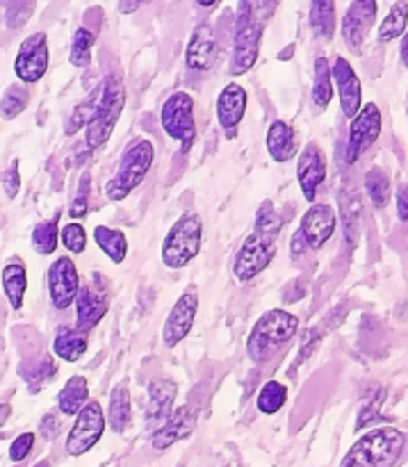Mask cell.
Returning a JSON list of instances; mask_svg holds the SVG:
<instances>
[{
	"mask_svg": "<svg viewBox=\"0 0 408 467\" xmlns=\"http://www.w3.org/2000/svg\"><path fill=\"white\" fill-rule=\"evenodd\" d=\"M194 3L199 5V7L210 9V7H214V5H217V3H222V0H194Z\"/></svg>",
	"mask_w": 408,
	"mask_h": 467,
	"instance_id": "cell-48",
	"label": "cell"
},
{
	"mask_svg": "<svg viewBox=\"0 0 408 467\" xmlns=\"http://www.w3.org/2000/svg\"><path fill=\"white\" fill-rule=\"evenodd\" d=\"M299 328V319L297 315L288 313V310H267L258 322L254 324L249 333V342H246V351L254 363H265L278 347L292 340V336Z\"/></svg>",
	"mask_w": 408,
	"mask_h": 467,
	"instance_id": "cell-4",
	"label": "cell"
},
{
	"mask_svg": "<svg viewBox=\"0 0 408 467\" xmlns=\"http://www.w3.org/2000/svg\"><path fill=\"white\" fill-rule=\"evenodd\" d=\"M131 392H128L126 383H119L112 392H110V404H108V422L114 433H123L131 424Z\"/></svg>",
	"mask_w": 408,
	"mask_h": 467,
	"instance_id": "cell-26",
	"label": "cell"
},
{
	"mask_svg": "<svg viewBox=\"0 0 408 467\" xmlns=\"http://www.w3.org/2000/svg\"><path fill=\"white\" fill-rule=\"evenodd\" d=\"M0 182H3V190L7 194V199H16L18 192H21V173H18V160H14L3 173H0Z\"/></svg>",
	"mask_w": 408,
	"mask_h": 467,
	"instance_id": "cell-42",
	"label": "cell"
},
{
	"mask_svg": "<svg viewBox=\"0 0 408 467\" xmlns=\"http://www.w3.org/2000/svg\"><path fill=\"white\" fill-rule=\"evenodd\" d=\"M338 226V217L336 210L331 205L324 203H313L301 217V226H299V237L304 240V244L309 249L319 251L329 240L333 237Z\"/></svg>",
	"mask_w": 408,
	"mask_h": 467,
	"instance_id": "cell-15",
	"label": "cell"
},
{
	"mask_svg": "<svg viewBox=\"0 0 408 467\" xmlns=\"http://www.w3.org/2000/svg\"><path fill=\"white\" fill-rule=\"evenodd\" d=\"M288 401V388L278 381H267L258 392L256 406L263 415H277L278 410L286 406Z\"/></svg>",
	"mask_w": 408,
	"mask_h": 467,
	"instance_id": "cell-37",
	"label": "cell"
},
{
	"mask_svg": "<svg viewBox=\"0 0 408 467\" xmlns=\"http://www.w3.org/2000/svg\"><path fill=\"white\" fill-rule=\"evenodd\" d=\"M408 27V0H397V3H392L391 12L386 14V18L382 21V26H379V41L382 44H391V41L400 39L402 35L406 32Z\"/></svg>",
	"mask_w": 408,
	"mask_h": 467,
	"instance_id": "cell-30",
	"label": "cell"
},
{
	"mask_svg": "<svg viewBox=\"0 0 408 467\" xmlns=\"http://www.w3.org/2000/svg\"><path fill=\"white\" fill-rule=\"evenodd\" d=\"M53 354L64 363H78L87 354V333L78 327L58 328L53 337Z\"/></svg>",
	"mask_w": 408,
	"mask_h": 467,
	"instance_id": "cell-23",
	"label": "cell"
},
{
	"mask_svg": "<svg viewBox=\"0 0 408 467\" xmlns=\"http://www.w3.org/2000/svg\"><path fill=\"white\" fill-rule=\"evenodd\" d=\"M246 103H249V96L246 89L237 82H228L222 91H219L217 99V121L222 126L224 132L228 135H235L237 126L242 123L246 114Z\"/></svg>",
	"mask_w": 408,
	"mask_h": 467,
	"instance_id": "cell-20",
	"label": "cell"
},
{
	"mask_svg": "<svg viewBox=\"0 0 408 467\" xmlns=\"http://www.w3.org/2000/svg\"><path fill=\"white\" fill-rule=\"evenodd\" d=\"M310 27L318 39H333L336 35V0H310Z\"/></svg>",
	"mask_w": 408,
	"mask_h": 467,
	"instance_id": "cell-27",
	"label": "cell"
},
{
	"mask_svg": "<svg viewBox=\"0 0 408 467\" xmlns=\"http://www.w3.org/2000/svg\"><path fill=\"white\" fill-rule=\"evenodd\" d=\"M100 91H103V87L99 85L91 94H87V99L82 100V103L76 105L73 114L67 119V126H64V132H67V135H76L80 128H87V123L94 119L96 109H99V103H100Z\"/></svg>",
	"mask_w": 408,
	"mask_h": 467,
	"instance_id": "cell-35",
	"label": "cell"
},
{
	"mask_svg": "<svg viewBox=\"0 0 408 467\" xmlns=\"http://www.w3.org/2000/svg\"><path fill=\"white\" fill-rule=\"evenodd\" d=\"M149 0H119V9H121L123 14H132L135 9H140L141 5H146Z\"/></svg>",
	"mask_w": 408,
	"mask_h": 467,
	"instance_id": "cell-45",
	"label": "cell"
},
{
	"mask_svg": "<svg viewBox=\"0 0 408 467\" xmlns=\"http://www.w3.org/2000/svg\"><path fill=\"white\" fill-rule=\"evenodd\" d=\"M27 103H30V89L21 85H9L5 89L3 99H0V117L5 121H14L21 112H26Z\"/></svg>",
	"mask_w": 408,
	"mask_h": 467,
	"instance_id": "cell-36",
	"label": "cell"
},
{
	"mask_svg": "<svg viewBox=\"0 0 408 467\" xmlns=\"http://www.w3.org/2000/svg\"><path fill=\"white\" fill-rule=\"evenodd\" d=\"M397 219L402 223H408V185H402L397 190Z\"/></svg>",
	"mask_w": 408,
	"mask_h": 467,
	"instance_id": "cell-44",
	"label": "cell"
},
{
	"mask_svg": "<svg viewBox=\"0 0 408 467\" xmlns=\"http://www.w3.org/2000/svg\"><path fill=\"white\" fill-rule=\"evenodd\" d=\"M89 401V383L85 377H71L58 395V409L62 415H73L80 413L82 406Z\"/></svg>",
	"mask_w": 408,
	"mask_h": 467,
	"instance_id": "cell-25",
	"label": "cell"
},
{
	"mask_svg": "<svg viewBox=\"0 0 408 467\" xmlns=\"http://www.w3.org/2000/svg\"><path fill=\"white\" fill-rule=\"evenodd\" d=\"M105 431V413L103 406L99 401H87L80 409V413L76 415V422H73L71 431L67 436V454L78 459V456H85L87 451L94 450L96 442L103 438Z\"/></svg>",
	"mask_w": 408,
	"mask_h": 467,
	"instance_id": "cell-9",
	"label": "cell"
},
{
	"mask_svg": "<svg viewBox=\"0 0 408 467\" xmlns=\"http://www.w3.org/2000/svg\"><path fill=\"white\" fill-rule=\"evenodd\" d=\"M73 306H76V327L89 333L108 313V292L94 283L80 285Z\"/></svg>",
	"mask_w": 408,
	"mask_h": 467,
	"instance_id": "cell-19",
	"label": "cell"
},
{
	"mask_svg": "<svg viewBox=\"0 0 408 467\" xmlns=\"http://www.w3.org/2000/svg\"><path fill=\"white\" fill-rule=\"evenodd\" d=\"M217 59V39L208 23H199L187 41L185 67L192 73H208Z\"/></svg>",
	"mask_w": 408,
	"mask_h": 467,
	"instance_id": "cell-18",
	"label": "cell"
},
{
	"mask_svg": "<svg viewBox=\"0 0 408 467\" xmlns=\"http://www.w3.org/2000/svg\"><path fill=\"white\" fill-rule=\"evenodd\" d=\"M3 292L14 310L23 308V299L27 292V272L21 260H9L3 267Z\"/></svg>",
	"mask_w": 408,
	"mask_h": 467,
	"instance_id": "cell-24",
	"label": "cell"
},
{
	"mask_svg": "<svg viewBox=\"0 0 408 467\" xmlns=\"http://www.w3.org/2000/svg\"><path fill=\"white\" fill-rule=\"evenodd\" d=\"M333 85H336L338 96H340V109L347 119H354L359 114V109L363 108V87H361L359 76H356L354 67L350 64V59H345L342 55H338L333 59Z\"/></svg>",
	"mask_w": 408,
	"mask_h": 467,
	"instance_id": "cell-16",
	"label": "cell"
},
{
	"mask_svg": "<svg viewBox=\"0 0 408 467\" xmlns=\"http://www.w3.org/2000/svg\"><path fill=\"white\" fill-rule=\"evenodd\" d=\"M100 87H103V91H100L99 109L85 128V140L89 149L105 146V141L112 137L119 119H121L123 105H126V87H123L121 78L108 76L100 82Z\"/></svg>",
	"mask_w": 408,
	"mask_h": 467,
	"instance_id": "cell-6",
	"label": "cell"
},
{
	"mask_svg": "<svg viewBox=\"0 0 408 467\" xmlns=\"http://www.w3.org/2000/svg\"><path fill=\"white\" fill-rule=\"evenodd\" d=\"M260 39H263V30L256 18L254 7L249 0H240V14L235 21V36H233V53H231V68L233 76H242V73L251 71L258 62L260 53Z\"/></svg>",
	"mask_w": 408,
	"mask_h": 467,
	"instance_id": "cell-7",
	"label": "cell"
},
{
	"mask_svg": "<svg viewBox=\"0 0 408 467\" xmlns=\"http://www.w3.org/2000/svg\"><path fill=\"white\" fill-rule=\"evenodd\" d=\"M196 310H199V292H196V287H190V290H185L178 296L173 308L169 310L167 322H164L162 340L169 349L181 345V342L190 336L192 327H194Z\"/></svg>",
	"mask_w": 408,
	"mask_h": 467,
	"instance_id": "cell-14",
	"label": "cell"
},
{
	"mask_svg": "<svg viewBox=\"0 0 408 467\" xmlns=\"http://www.w3.org/2000/svg\"><path fill=\"white\" fill-rule=\"evenodd\" d=\"M155 160V146L149 140H135L121 155L117 173L105 182V196L110 201H123L132 194V190L144 182Z\"/></svg>",
	"mask_w": 408,
	"mask_h": 467,
	"instance_id": "cell-3",
	"label": "cell"
},
{
	"mask_svg": "<svg viewBox=\"0 0 408 467\" xmlns=\"http://www.w3.org/2000/svg\"><path fill=\"white\" fill-rule=\"evenodd\" d=\"M59 217L62 214H55L53 219H46V222L37 223L32 228V249L39 255H50L55 254L59 244Z\"/></svg>",
	"mask_w": 408,
	"mask_h": 467,
	"instance_id": "cell-32",
	"label": "cell"
},
{
	"mask_svg": "<svg viewBox=\"0 0 408 467\" xmlns=\"http://www.w3.org/2000/svg\"><path fill=\"white\" fill-rule=\"evenodd\" d=\"M50 67V48L46 32H35L26 36L18 46L16 59H14V73L23 85H35L46 76Z\"/></svg>",
	"mask_w": 408,
	"mask_h": 467,
	"instance_id": "cell-10",
	"label": "cell"
},
{
	"mask_svg": "<svg viewBox=\"0 0 408 467\" xmlns=\"http://www.w3.org/2000/svg\"><path fill=\"white\" fill-rule=\"evenodd\" d=\"M194 422H196V410L192 409V406H183V409H178L176 413L169 415L167 422L160 424L151 442H153V447L158 451L169 450V447L185 441V438L194 431Z\"/></svg>",
	"mask_w": 408,
	"mask_h": 467,
	"instance_id": "cell-21",
	"label": "cell"
},
{
	"mask_svg": "<svg viewBox=\"0 0 408 467\" xmlns=\"http://www.w3.org/2000/svg\"><path fill=\"white\" fill-rule=\"evenodd\" d=\"M32 447H35V433H21V436L14 438V442L9 445V461H12V463H23V461L30 456Z\"/></svg>",
	"mask_w": 408,
	"mask_h": 467,
	"instance_id": "cell-41",
	"label": "cell"
},
{
	"mask_svg": "<svg viewBox=\"0 0 408 467\" xmlns=\"http://www.w3.org/2000/svg\"><path fill=\"white\" fill-rule=\"evenodd\" d=\"M400 57L404 62V67L408 68V30L402 35V46H400Z\"/></svg>",
	"mask_w": 408,
	"mask_h": 467,
	"instance_id": "cell-46",
	"label": "cell"
},
{
	"mask_svg": "<svg viewBox=\"0 0 408 467\" xmlns=\"http://www.w3.org/2000/svg\"><path fill=\"white\" fill-rule=\"evenodd\" d=\"M9 415H12V406H9V404H0V427H3V424L7 422Z\"/></svg>",
	"mask_w": 408,
	"mask_h": 467,
	"instance_id": "cell-47",
	"label": "cell"
},
{
	"mask_svg": "<svg viewBox=\"0 0 408 467\" xmlns=\"http://www.w3.org/2000/svg\"><path fill=\"white\" fill-rule=\"evenodd\" d=\"M265 146H267V153L274 162H288V160H292L297 155V149H299L295 128L288 121L277 119L269 126L267 137H265Z\"/></svg>",
	"mask_w": 408,
	"mask_h": 467,
	"instance_id": "cell-22",
	"label": "cell"
},
{
	"mask_svg": "<svg viewBox=\"0 0 408 467\" xmlns=\"http://www.w3.org/2000/svg\"><path fill=\"white\" fill-rule=\"evenodd\" d=\"M149 420H158L164 424L172 413V404L176 400V383L155 381L149 386Z\"/></svg>",
	"mask_w": 408,
	"mask_h": 467,
	"instance_id": "cell-28",
	"label": "cell"
},
{
	"mask_svg": "<svg viewBox=\"0 0 408 467\" xmlns=\"http://www.w3.org/2000/svg\"><path fill=\"white\" fill-rule=\"evenodd\" d=\"M160 123L162 130L181 144L183 153H187L196 140L194 99L187 91H173L160 109Z\"/></svg>",
	"mask_w": 408,
	"mask_h": 467,
	"instance_id": "cell-8",
	"label": "cell"
},
{
	"mask_svg": "<svg viewBox=\"0 0 408 467\" xmlns=\"http://www.w3.org/2000/svg\"><path fill=\"white\" fill-rule=\"evenodd\" d=\"M404 445L406 438L400 429H374L351 445L340 467H392L402 456Z\"/></svg>",
	"mask_w": 408,
	"mask_h": 467,
	"instance_id": "cell-2",
	"label": "cell"
},
{
	"mask_svg": "<svg viewBox=\"0 0 408 467\" xmlns=\"http://www.w3.org/2000/svg\"><path fill=\"white\" fill-rule=\"evenodd\" d=\"M379 135H382V109H379L377 103L363 105L359 114L351 119L345 150L347 162L354 164L379 140Z\"/></svg>",
	"mask_w": 408,
	"mask_h": 467,
	"instance_id": "cell-11",
	"label": "cell"
},
{
	"mask_svg": "<svg viewBox=\"0 0 408 467\" xmlns=\"http://www.w3.org/2000/svg\"><path fill=\"white\" fill-rule=\"evenodd\" d=\"M204 246V222L196 213H185L173 222L162 242V265L169 269H185Z\"/></svg>",
	"mask_w": 408,
	"mask_h": 467,
	"instance_id": "cell-5",
	"label": "cell"
},
{
	"mask_svg": "<svg viewBox=\"0 0 408 467\" xmlns=\"http://www.w3.org/2000/svg\"><path fill=\"white\" fill-rule=\"evenodd\" d=\"M96 44V32L89 27H78L71 36V48H68V62L76 68H87L91 64V48Z\"/></svg>",
	"mask_w": 408,
	"mask_h": 467,
	"instance_id": "cell-34",
	"label": "cell"
},
{
	"mask_svg": "<svg viewBox=\"0 0 408 467\" xmlns=\"http://www.w3.org/2000/svg\"><path fill=\"white\" fill-rule=\"evenodd\" d=\"M333 99V73L327 57H318L313 64V103L327 109Z\"/></svg>",
	"mask_w": 408,
	"mask_h": 467,
	"instance_id": "cell-31",
	"label": "cell"
},
{
	"mask_svg": "<svg viewBox=\"0 0 408 467\" xmlns=\"http://www.w3.org/2000/svg\"><path fill=\"white\" fill-rule=\"evenodd\" d=\"M59 240H62L64 249L71 251V254H76V255L85 254V249H87V233H85V228H82L78 222L67 223V226H64L62 231H59Z\"/></svg>",
	"mask_w": 408,
	"mask_h": 467,
	"instance_id": "cell-39",
	"label": "cell"
},
{
	"mask_svg": "<svg viewBox=\"0 0 408 467\" xmlns=\"http://www.w3.org/2000/svg\"><path fill=\"white\" fill-rule=\"evenodd\" d=\"M41 436L46 438V441H53L55 436H58V431H59V420H58V415L55 413H48L46 415L44 420H41Z\"/></svg>",
	"mask_w": 408,
	"mask_h": 467,
	"instance_id": "cell-43",
	"label": "cell"
},
{
	"mask_svg": "<svg viewBox=\"0 0 408 467\" xmlns=\"http://www.w3.org/2000/svg\"><path fill=\"white\" fill-rule=\"evenodd\" d=\"M377 0H354L342 16V39L351 53H361L370 30L377 23Z\"/></svg>",
	"mask_w": 408,
	"mask_h": 467,
	"instance_id": "cell-13",
	"label": "cell"
},
{
	"mask_svg": "<svg viewBox=\"0 0 408 467\" xmlns=\"http://www.w3.org/2000/svg\"><path fill=\"white\" fill-rule=\"evenodd\" d=\"M32 467H50V461H39V463H35V465H32Z\"/></svg>",
	"mask_w": 408,
	"mask_h": 467,
	"instance_id": "cell-49",
	"label": "cell"
},
{
	"mask_svg": "<svg viewBox=\"0 0 408 467\" xmlns=\"http://www.w3.org/2000/svg\"><path fill=\"white\" fill-rule=\"evenodd\" d=\"M80 290L78 267L68 255H59L48 267V295L55 310H67L76 301Z\"/></svg>",
	"mask_w": 408,
	"mask_h": 467,
	"instance_id": "cell-12",
	"label": "cell"
},
{
	"mask_svg": "<svg viewBox=\"0 0 408 467\" xmlns=\"http://www.w3.org/2000/svg\"><path fill=\"white\" fill-rule=\"evenodd\" d=\"M324 178H327V158H324L322 149L310 141V144L304 146L299 160H297V181H299L301 194L309 203L315 201Z\"/></svg>",
	"mask_w": 408,
	"mask_h": 467,
	"instance_id": "cell-17",
	"label": "cell"
},
{
	"mask_svg": "<svg viewBox=\"0 0 408 467\" xmlns=\"http://www.w3.org/2000/svg\"><path fill=\"white\" fill-rule=\"evenodd\" d=\"M365 194L370 196V201H372L377 210H383L391 203V178H388V173L382 167H372L365 173Z\"/></svg>",
	"mask_w": 408,
	"mask_h": 467,
	"instance_id": "cell-33",
	"label": "cell"
},
{
	"mask_svg": "<svg viewBox=\"0 0 408 467\" xmlns=\"http://www.w3.org/2000/svg\"><path fill=\"white\" fill-rule=\"evenodd\" d=\"M281 217H278L272 201H263L258 214H256L254 231L242 242L235 263H233V274H235L237 281H254L258 274H263L272 265L274 255H277L278 237H281Z\"/></svg>",
	"mask_w": 408,
	"mask_h": 467,
	"instance_id": "cell-1",
	"label": "cell"
},
{
	"mask_svg": "<svg viewBox=\"0 0 408 467\" xmlns=\"http://www.w3.org/2000/svg\"><path fill=\"white\" fill-rule=\"evenodd\" d=\"M37 0H7V7H5V23H7L9 30H18V27L26 26L27 21L35 14Z\"/></svg>",
	"mask_w": 408,
	"mask_h": 467,
	"instance_id": "cell-38",
	"label": "cell"
},
{
	"mask_svg": "<svg viewBox=\"0 0 408 467\" xmlns=\"http://www.w3.org/2000/svg\"><path fill=\"white\" fill-rule=\"evenodd\" d=\"M94 242L114 265H121L128 255V240L123 231L110 226H96L94 228Z\"/></svg>",
	"mask_w": 408,
	"mask_h": 467,
	"instance_id": "cell-29",
	"label": "cell"
},
{
	"mask_svg": "<svg viewBox=\"0 0 408 467\" xmlns=\"http://www.w3.org/2000/svg\"><path fill=\"white\" fill-rule=\"evenodd\" d=\"M89 192H91V176L89 173H82L80 182H78L76 196L71 201V208H68V217L71 219H85L87 217V205H89Z\"/></svg>",
	"mask_w": 408,
	"mask_h": 467,
	"instance_id": "cell-40",
	"label": "cell"
}]
</instances>
